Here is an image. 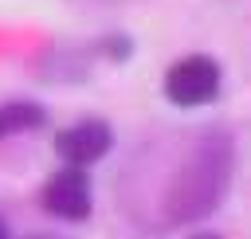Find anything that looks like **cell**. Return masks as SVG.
Listing matches in <instances>:
<instances>
[{
  "instance_id": "6da1fadb",
  "label": "cell",
  "mask_w": 251,
  "mask_h": 239,
  "mask_svg": "<svg viewBox=\"0 0 251 239\" xmlns=\"http://www.w3.org/2000/svg\"><path fill=\"white\" fill-rule=\"evenodd\" d=\"M231 168H235V141L224 129H204L192 149L180 161V172L169 184L165 196V215L169 223H192L204 219L220 208V200L227 196L231 184Z\"/></svg>"
},
{
  "instance_id": "7a4b0ae2",
  "label": "cell",
  "mask_w": 251,
  "mask_h": 239,
  "mask_svg": "<svg viewBox=\"0 0 251 239\" xmlns=\"http://www.w3.org/2000/svg\"><path fill=\"white\" fill-rule=\"evenodd\" d=\"M224 71L212 55H184L165 71V98L180 110H196L220 98Z\"/></svg>"
},
{
  "instance_id": "3957f363",
  "label": "cell",
  "mask_w": 251,
  "mask_h": 239,
  "mask_svg": "<svg viewBox=\"0 0 251 239\" xmlns=\"http://www.w3.org/2000/svg\"><path fill=\"white\" fill-rule=\"evenodd\" d=\"M39 200H43V208H47L51 215L78 223V219L90 215V204H94V196H90V176H86L78 165H67V168H59V172L47 176Z\"/></svg>"
},
{
  "instance_id": "277c9868",
  "label": "cell",
  "mask_w": 251,
  "mask_h": 239,
  "mask_svg": "<svg viewBox=\"0 0 251 239\" xmlns=\"http://www.w3.org/2000/svg\"><path fill=\"white\" fill-rule=\"evenodd\" d=\"M110 149H114V129L102 118H82V121H75V125L55 133V153L67 165H78V168L98 165Z\"/></svg>"
},
{
  "instance_id": "5b68a950",
  "label": "cell",
  "mask_w": 251,
  "mask_h": 239,
  "mask_svg": "<svg viewBox=\"0 0 251 239\" xmlns=\"http://www.w3.org/2000/svg\"><path fill=\"white\" fill-rule=\"evenodd\" d=\"M43 125H47V110L39 102L20 98V102H4L0 106V141L4 137H20V133H35Z\"/></svg>"
},
{
  "instance_id": "8992f818",
  "label": "cell",
  "mask_w": 251,
  "mask_h": 239,
  "mask_svg": "<svg viewBox=\"0 0 251 239\" xmlns=\"http://www.w3.org/2000/svg\"><path fill=\"white\" fill-rule=\"evenodd\" d=\"M192 239H220L216 231H200V235H192Z\"/></svg>"
},
{
  "instance_id": "52a82bcc",
  "label": "cell",
  "mask_w": 251,
  "mask_h": 239,
  "mask_svg": "<svg viewBox=\"0 0 251 239\" xmlns=\"http://www.w3.org/2000/svg\"><path fill=\"white\" fill-rule=\"evenodd\" d=\"M0 239H8V227H4V219H0Z\"/></svg>"
}]
</instances>
